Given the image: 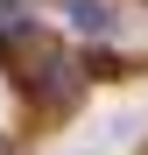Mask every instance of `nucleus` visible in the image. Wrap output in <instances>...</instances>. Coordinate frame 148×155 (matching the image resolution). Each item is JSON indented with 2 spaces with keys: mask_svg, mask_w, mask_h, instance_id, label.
Here are the masks:
<instances>
[{
  "mask_svg": "<svg viewBox=\"0 0 148 155\" xmlns=\"http://www.w3.org/2000/svg\"><path fill=\"white\" fill-rule=\"evenodd\" d=\"M21 71H28V99H64L71 92V57L49 42H21Z\"/></svg>",
  "mask_w": 148,
  "mask_h": 155,
  "instance_id": "nucleus-1",
  "label": "nucleus"
},
{
  "mask_svg": "<svg viewBox=\"0 0 148 155\" xmlns=\"http://www.w3.org/2000/svg\"><path fill=\"white\" fill-rule=\"evenodd\" d=\"M71 14H78V21H85V28H113V14H106V7H99V0H71Z\"/></svg>",
  "mask_w": 148,
  "mask_h": 155,
  "instance_id": "nucleus-2",
  "label": "nucleus"
}]
</instances>
